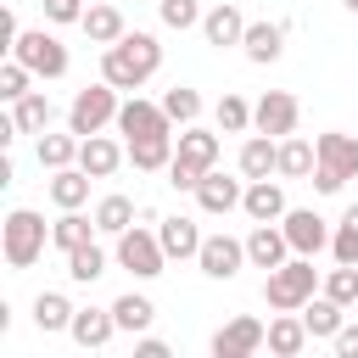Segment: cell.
I'll return each instance as SVG.
<instances>
[{
    "instance_id": "obj_1",
    "label": "cell",
    "mask_w": 358,
    "mask_h": 358,
    "mask_svg": "<svg viewBox=\"0 0 358 358\" xmlns=\"http://www.w3.org/2000/svg\"><path fill=\"white\" fill-rule=\"evenodd\" d=\"M157 67H162V45H157V34H145V28H129L117 45L101 50V78L117 84V90H129V95H134L140 84H151Z\"/></svg>"
},
{
    "instance_id": "obj_2",
    "label": "cell",
    "mask_w": 358,
    "mask_h": 358,
    "mask_svg": "<svg viewBox=\"0 0 358 358\" xmlns=\"http://www.w3.org/2000/svg\"><path fill=\"white\" fill-rule=\"evenodd\" d=\"M308 296H319V268H313V257H296V252H291L280 268L263 274V302H268L274 313H302Z\"/></svg>"
},
{
    "instance_id": "obj_3",
    "label": "cell",
    "mask_w": 358,
    "mask_h": 358,
    "mask_svg": "<svg viewBox=\"0 0 358 358\" xmlns=\"http://www.w3.org/2000/svg\"><path fill=\"white\" fill-rule=\"evenodd\" d=\"M45 246H50V224L34 207H11L6 224H0V257L11 268H34L45 257Z\"/></svg>"
},
{
    "instance_id": "obj_4",
    "label": "cell",
    "mask_w": 358,
    "mask_h": 358,
    "mask_svg": "<svg viewBox=\"0 0 358 358\" xmlns=\"http://www.w3.org/2000/svg\"><path fill=\"white\" fill-rule=\"evenodd\" d=\"M117 95H123V90L106 84V78H101V84H84V90L73 95V106H67V129H73L78 140L106 134V123H117V106H123Z\"/></svg>"
},
{
    "instance_id": "obj_5",
    "label": "cell",
    "mask_w": 358,
    "mask_h": 358,
    "mask_svg": "<svg viewBox=\"0 0 358 358\" xmlns=\"http://www.w3.org/2000/svg\"><path fill=\"white\" fill-rule=\"evenodd\" d=\"M6 56H17L34 78H62L67 67H73V56H67V45L50 34V28H22L17 39H11V50Z\"/></svg>"
},
{
    "instance_id": "obj_6",
    "label": "cell",
    "mask_w": 358,
    "mask_h": 358,
    "mask_svg": "<svg viewBox=\"0 0 358 358\" xmlns=\"http://www.w3.org/2000/svg\"><path fill=\"white\" fill-rule=\"evenodd\" d=\"M112 257H117V268H129L134 280H157V274L168 268V252H162V235H157V229H140V224H129V229L117 235V246H112Z\"/></svg>"
},
{
    "instance_id": "obj_7",
    "label": "cell",
    "mask_w": 358,
    "mask_h": 358,
    "mask_svg": "<svg viewBox=\"0 0 358 358\" xmlns=\"http://www.w3.org/2000/svg\"><path fill=\"white\" fill-rule=\"evenodd\" d=\"M296 117H302V106H296L291 90H263V95L252 101V129H257V134L285 140V134H296Z\"/></svg>"
},
{
    "instance_id": "obj_8",
    "label": "cell",
    "mask_w": 358,
    "mask_h": 358,
    "mask_svg": "<svg viewBox=\"0 0 358 358\" xmlns=\"http://www.w3.org/2000/svg\"><path fill=\"white\" fill-rule=\"evenodd\" d=\"M213 358H252L257 347H268V324L252 319V313H235L224 330H213Z\"/></svg>"
},
{
    "instance_id": "obj_9",
    "label": "cell",
    "mask_w": 358,
    "mask_h": 358,
    "mask_svg": "<svg viewBox=\"0 0 358 358\" xmlns=\"http://www.w3.org/2000/svg\"><path fill=\"white\" fill-rule=\"evenodd\" d=\"M280 229H285V241H291V252H296V257H319V252L330 246V224H324L313 207H285Z\"/></svg>"
},
{
    "instance_id": "obj_10",
    "label": "cell",
    "mask_w": 358,
    "mask_h": 358,
    "mask_svg": "<svg viewBox=\"0 0 358 358\" xmlns=\"http://www.w3.org/2000/svg\"><path fill=\"white\" fill-rule=\"evenodd\" d=\"M246 263H252V257H246V241H235V235H207L201 252H196V268H201L207 280H235Z\"/></svg>"
},
{
    "instance_id": "obj_11",
    "label": "cell",
    "mask_w": 358,
    "mask_h": 358,
    "mask_svg": "<svg viewBox=\"0 0 358 358\" xmlns=\"http://www.w3.org/2000/svg\"><path fill=\"white\" fill-rule=\"evenodd\" d=\"M173 123H168V112H162V101H145V95H129L123 106H117V134L123 140H140V134H168Z\"/></svg>"
},
{
    "instance_id": "obj_12",
    "label": "cell",
    "mask_w": 358,
    "mask_h": 358,
    "mask_svg": "<svg viewBox=\"0 0 358 358\" xmlns=\"http://www.w3.org/2000/svg\"><path fill=\"white\" fill-rule=\"evenodd\" d=\"M241 196H246V179L218 173V168H207V179L196 185V207H201V213H213V218L235 213V207H241Z\"/></svg>"
},
{
    "instance_id": "obj_13",
    "label": "cell",
    "mask_w": 358,
    "mask_h": 358,
    "mask_svg": "<svg viewBox=\"0 0 358 358\" xmlns=\"http://www.w3.org/2000/svg\"><path fill=\"white\" fill-rule=\"evenodd\" d=\"M201 39H207L213 50H229V45H241V39H246V17H241V6H229V0L207 6V17H201Z\"/></svg>"
},
{
    "instance_id": "obj_14",
    "label": "cell",
    "mask_w": 358,
    "mask_h": 358,
    "mask_svg": "<svg viewBox=\"0 0 358 358\" xmlns=\"http://www.w3.org/2000/svg\"><path fill=\"white\" fill-rule=\"evenodd\" d=\"M123 162H129V145H117L112 134H90V140L78 145V168H84L90 179H112Z\"/></svg>"
},
{
    "instance_id": "obj_15",
    "label": "cell",
    "mask_w": 358,
    "mask_h": 358,
    "mask_svg": "<svg viewBox=\"0 0 358 358\" xmlns=\"http://www.w3.org/2000/svg\"><path fill=\"white\" fill-rule=\"evenodd\" d=\"M241 213H246L252 224H280V218H285V190H280V179H246Z\"/></svg>"
},
{
    "instance_id": "obj_16",
    "label": "cell",
    "mask_w": 358,
    "mask_h": 358,
    "mask_svg": "<svg viewBox=\"0 0 358 358\" xmlns=\"http://www.w3.org/2000/svg\"><path fill=\"white\" fill-rule=\"evenodd\" d=\"M123 145H129V162L140 173H168V162L179 151V134L168 129V134H140V140H123Z\"/></svg>"
},
{
    "instance_id": "obj_17",
    "label": "cell",
    "mask_w": 358,
    "mask_h": 358,
    "mask_svg": "<svg viewBox=\"0 0 358 358\" xmlns=\"http://www.w3.org/2000/svg\"><path fill=\"white\" fill-rule=\"evenodd\" d=\"M67 336H73L84 352H101V347L117 336V319H112V308H78L73 324H67Z\"/></svg>"
},
{
    "instance_id": "obj_18",
    "label": "cell",
    "mask_w": 358,
    "mask_h": 358,
    "mask_svg": "<svg viewBox=\"0 0 358 358\" xmlns=\"http://www.w3.org/2000/svg\"><path fill=\"white\" fill-rule=\"evenodd\" d=\"M84 34H90V45H117L123 34H129V22H123V11H117V0H95V6H84V22H78Z\"/></svg>"
},
{
    "instance_id": "obj_19",
    "label": "cell",
    "mask_w": 358,
    "mask_h": 358,
    "mask_svg": "<svg viewBox=\"0 0 358 358\" xmlns=\"http://www.w3.org/2000/svg\"><path fill=\"white\" fill-rule=\"evenodd\" d=\"M235 168H241V179H268V173L280 168V140H274V134H246Z\"/></svg>"
},
{
    "instance_id": "obj_20",
    "label": "cell",
    "mask_w": 358,
    "mask_h": 358,
    "mask_svg": "<svg viewBox=\"0 0 358 358\" xmlns=\"http://www.w3.org/2000/svg\"><path fill=\"white\" fill-rule=\"evenodd\" d=\"M246 257H252V268H280V263L291 257L285 229H280V224H252V235H246Z\"/></svg>"
},
{
    "instance_id": "obj_21",
    "label": "cell",
    "mask_w": 358,
    "mask_h": 358,
    "mask_svg": "<svg viewBox=\"0 0 358 358\" xmlns=\"http://www.w3.org/2000/svg\"><path fill=\"white\" fill-rule=\"evenodd\" d=\"M313 145H319V168H330L336 179H358V140H352V134L330 129V134H319Z\"/></svg>"
},
{
    "instance_id": "obj_22",
    "label": "cell",
    "mask_w": 358,
    "mask_h": 358,
    "mask_svg": "<svg viewBox=\"0 0 358 358\" xmlns=\"http://www.w3.org/2000/svg\"><path fill=\"white\" fill-rule=\"evenodd\" d=\"M241 50H246V62H257V67H268V62H280V50H285V22H246V39H241Z\"/></svg>"
},
{
    "instance_id": "obj_23",
    "label": "cell",
    "mask_w": 358,
    "mask_h": 358,
    "mask_svg": "<svg viewBox=\"0 0 358 358\" xmlns=\"http://www.w3.org/2000/svg\"><path fill=\"white\" fill-rule=\"evenodd\" d=\"M218 151H224V145H218V134H213V129H201V123L179 129V151H173V157H179V162H190L196 173L218 168Z\"/></svg>"
},
{
    "instance_id": "obj_24",
    "label": "cell",
    "mask_w": 358,
    "mask_h": 358,
    "mask_svg": "<svg viewBox=\"0 0 358 358\" xmlns=\"http://www.w3.org/2000/svg\"><path fill=\"white\" fill-rule=\"evenodd\" d=\"M157 235H162V252H168V257H179V263H185V257H196V252H201V241H207V235L196 229V218H185V213L162 218V224H157Z\"/></svg>"
},
{
    "instance_id": "obj_25",
    "label": "cell",
    "mask_w": 358,
    "mask_h": 358,
    "mask_svg": "<svg viewBox=\"0 0 358 358\" xmlns=\"http://www.w3.org/2000/svg\"><path fill=\"white\" fill-rule=\"evenodd\" d=\"M302 324H308V336H313V341H330V336L347 324V308H341L336 296H324V291H319V296H308V302H302Z\"/></svg>"
},
{
    "instance_id": "obj_26",
    "label": "cell",
    "mask_w": 358,
    "mask_h": 358,
    "mask_svg": "<svg viewBox=\"0 0 358 358\" xmlns=\"http://www.w3.org/2000/svg\"><path fill=\"white\" fill-rule=\"evenodd\" d=\"M308 324H302V313H274L268 319V352L274 358H296V352H308Z\"/></svg>"
},
{
    "instance_id": "obj_27",
    "label": "cell",
    "mask_w": 358,
    "mask_h": 358,
    "mask_svg": "<svg viewBox=\"0 0 358 358\" xmlns=\"http://www.w3.org/2000/svg\"><path fill=\"white\" fill-rule=\"evenodd\" d=\"M11 123H17V134H45V129L56 123L50 95H45V90H28L22 101H11Z\"/></svg>"
},
{
    "instance_id": "obj_28",
    "label": "cell",
    "mask_w": 358,
    "mask_h": 358,
    "mask_svg": "<svg viewBox=\"0 0 358 358\" xmlns=\"http://www.w3.org/2000/svg\"><path fill=\"white\" fill-rule=\"evenodd\" d=\"M313 168H319V145L313 140H302V134H285L280 140V179H313Z\"/></svg>"
},
{
    "instance_id": "obj_29",
    "label": "cell",
    "mask_w": 358,
    "mask_h": 358,
    "mask_svg": "<svg viewBox=\"0 0 358 358\" xmlns=\"http://www.w3.org/2000/svg\"><path fill=\"white\" fill-rule=\"evenodd\" d=\"M95 235H101V229H95V213L84 218L78 207H62V218L50 224V246H56L62 257H67L73 246H84V241H95Z\"/></svg>"
},
{
    "instance_id": "obj_30",
    "label": "cell",
    "mask_w": 358,
    "mask_h": 358,
    "mask_svg": "<svg viewBox=\"0 0 358 358\" xmlns=\"http://www.w3.org/2000/svg\"><path fill=\"white\" fill-rule=\"evenodd\" d=\"M90 185H95V179H90V173L73 162V168H56V173H50L45 196H50L56 207H84V201H90Z\"/></svg>"
},
{
    "instance_id": "obj_31",
    "label": "cell",
    "mask_w": 358,
    "mask_h": 358,
    "mask_svg": "<svg viewBox=\"0 0 358 358\" xmlns=\"http://www.w3.org/2000/svg\"><path fill=\"white\" fill-rule=\"evenodd\" d=\"M112 319H117V330L145 336V330H151V319H157V302H151V296H140V291H123V296L112 302Z\"/></svg>"
},
{
    "instance_id": "obj_32",
    "label": "cell",
    "mask_w": 358,
    "mask_h": 358,
    "mask_svg": "<svg viewBox=\"0 0 358 358\" xmlns=\"http://www.w3.org/2000/svg\"><path fill=\"white\" fill-rule=\"evenodd\" d=\"M78 145H84V140H78L73 129H67V134H50V129H45V134H39V168H45V173L73 168V162H78Z\"/></svg>"
},
{
    "instance_id": "obj_33",
    "label": "cell",
    "mask_w": 358,
    "mask_h": 358,
    "mask_svg": "<svg viewBox=\"0 0 358 358\" xmlns=\"http://www.w3.org/2000/svg\"><path fill=\"white\" fill-rule=\"evenodd\" d=\"M73 313H78V308H73L62 291H39V296H34V324H39L45 336L67 330V324H73Z\"/></svg>"
},
{
    "instance_id": "obj_34",
    "label": "cell",
    "mask_w": 358,
    "mask_h": 358,
    "mask_svg": "<svg viewBox=\"0 0 358 358\" xmlns=\"http://www.w3.org/2000/svg\"><path fill=\"white\" fill-rule=\"evenodd\" d=\"M101 274H106V246L84 241V246H73V252H67V280H78V285H95Z\"/></svg>"
},
{
    "instance_id": "obj_35",
    "label": "cell",
    "mask_w": 358,
    "mask_h": 358,
    "mask_svg": "<svg viewBox=\"0 0 358 358\" xmlns=\"http://www.w3.org/2000/svg\"><path fill=\"white\" fill-rule=\"evenodd\" d=\"M129 224H134V201H129V196H101V201H95V229H101V235L117 241Z\"/></svg>"
},
{
    "instance_id": "obj_36",
    "label": "cell",
    "mask_w": 358,
    "mask_h": 358,
    "mask_svg": "<svg viewBox=\"0 0 358 358\" xmlns=\"http://www.w3.org/2000/svg\"><path fill=\"white\" fill-rule=\"evenodd\" d=\"M162 112H168V123H173V129H190V123L201 117V95H196L190 84H173V90L162 95Z\"/></svg>"
},
{
    "instance_id": "obj_37",
    "label": "cell",
    "mask_w": 358,
    "mask_h": 358,
    "mask_svg": "<svg viewBox=\"0 0 358 358\" xmlns=\"http://www.w3.org/2000/svg\"><path fill=\"white\" fill-rule=\"evenodd\" d=\"M330 257L336 263H358V207H347L330 229Z\"/></svg>"
},
{
    "instance_id": "obj_38",
    "label": "cell",
    "mask_w": 358,
    "mask_h": 358,
    "mask_svg": "<svg viewBox=\"0 0 358 358\" xmlns=\"http://www.w3.org/2000/svg\"><path fill=\"white\" fill-rule=\"evenodd\" d=\"M213 123H218V134H246V129H252V106H246L241 95H218Z\"/></svg>"
},
{
    "instance_id": "obj_39",
    "label": "cell",
    "mask_w": 358,
    "mask_h": 358,
    "mask_svg": "<svg viewBox=\"0 0 358 358\" xmlns=\"http://www.w3.org/2000/svg\"><path fill=\"white\" fill-rule=\"evenodd\" d=\"M319 291H324V296H336L341 308H352V302H358V263H336V268L319 280Z\"/></svg>"
},
{
    "instance_id": "obj_40",
    "label": "cell",
    "mask_w": 358,
    "mask_h": 358,
    "mask_svg": "<svg viewBox=\"0 0 358 358\" xmlns=\"http://www.w3.org/2000/svg\"><path fill=\"white\" fill-rule=\"evenodd\" d=\"M157 17H162V28H201V0H157Z\"/></svg>"
},
{
    "instance_id": "obj_41",
    "label": "cell",
    "mask_w": 358,
    "mask_h": 358,
    "mask_svg": "<svg viewBox=\"0 0 358 358\" xmlns=\"http://www.w3.org/2000/svg\"><path fill=\"white\" fill-rule=\"evenodd\" d=\"M28 84H34V73H28L17 56H6V62H0V101H6V106H11V101H22V95H28Z\"/></svg>"
},
{
    "instance_id": "obj_42",
    "label": "cell",
    "mask_w": 358,
    "mask_h": 358,
    "mask_svg": "<svg viewBox=\"0 0 358 358\" xmlns=\"http://www.w3.org/2000/svg\"><path fill=\"white\" fill-rule=\"evenodd\" d=\"M50 22H84V0H45Z\"/></svg>"
},
{
    "instance_id": "obj_43",
    "label": "cell",
    "mask_w": 358,
    "mask_h": 358,
    "mask_svg": "<svg viewBox=\"0 0 358 358\" xmlns=\"http://www.w3.org/2000/svg\"><path fill=\"white\" fill-rule=\"evenodd\" d=\"M330 347H336V358H358V324H341L330 336Z\"/></svg>"
},
{
    "instance_id": "obj_44",
    "label": "cell",
    "mask_w": 358,
    "mask_h": 358,
    "mask_svg": "<svg viewBox=\"0 0 358 358\" xmlns=\"http://www.w3.org/2000/svg\"><path fill=\"white\" fill-rule=\"evenodd\" d=\"M134 358H168V341H157V336H140V341H134Z\"/></svg>"
},
{
    "instance_id": "obj_45",
    "label": "cell",
    "mask_w": 358,
    "mask_h": 358,
    "mask_svg": "<svg viewBox=\"0 0 358 358\" xmlns=\"http://www.w3.org/2000/svg\"><path fill=\"white\" fill-rule=\"evenodd\" d=\"M341 6H347V11H352V17H358V0H341Z\"/></svg>"
}]
</instances>
